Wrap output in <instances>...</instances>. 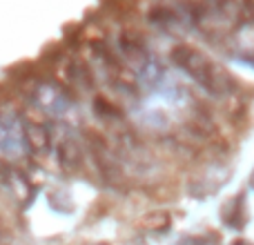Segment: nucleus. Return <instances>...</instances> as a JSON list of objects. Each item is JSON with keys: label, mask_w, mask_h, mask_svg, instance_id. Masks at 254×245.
<instances>
[{"label": "nucleus", "mask_w": 254, "mask_h": 245, "mask_svg": "<svg viewBox=\"0 0 254 245\" xmlns=\"http://www.w3.org/2000/svg\"><path fill=\"white\" fill-rule=\"evenodd\" d=\"M29 98L40 112L52 116H63L71 110V98L54 83H38L29 92Z\"/></svg>", "instance_id": "f03ea898"}, {"label": "nucleus", "mask_w": 254, "mask_h": 245, "mask_svg": "<svg viewBox=\"0 0 254 245\" xmlns=\"http://www.w3.org/2000/svg\"><path fill=\"white\" fill-rule=\"evenodd\" d=\"M172 61L188 78H192L198 87L205 89L212 96H225V94L232 92L234 85L228 71L221 65H216L207 54L188 47V45H181L172 52Z\"/></svg>", "instance_id": "f257e3e1"}, {"label": "nucleus", "mask_w": 254, "mask_h": 245, "mask_svg": "<svg viewBox=\"0 0 254 245\" xmlns=\"http://www.w3.org/2000/svg\"><path fill=\"white\" fill-rule=\"evenodd\" d=\"M58 152H61V156H58V158H61V163H63V165H67V167H74L76 165V163H78V147H76V143H74V140H69V138H67V140H63V143H61V147H58Z\"/></svg>", "instance_id": "7ed1b4c3"}]
</instances>
